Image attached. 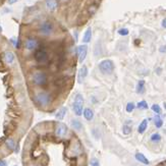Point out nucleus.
Segmentation results:
<instances>
[{"label":"nucleus","instance_id":"obj_23","mask_svg":"<svg viewBox=\"0 0 166 166\" xmlns=\"http://www.w3.org/2000/svg\"><path fill=\"white\" fill-rule=\"evenodd\" d=\"M150 140H151V142H153V143H158L160 142V140H161V136H160L159 134H153L151 136L150 138Z\"/></svg>","mask_w":166,"mask_h":166},{"label":"nucleus","instance_id":"obj_31","mask_svg":"<svg viewBox=\"0 0 166 166\" xmlns=\"http://www.w3.org/2000/svg\"><path fill=\"white\" fill-rule=\"evenodd\" d=\"M0 166H7V162L5 160H0Z\"/></svg>","mask_w":166,"mask_h":166},{"label":"nucleus","instance_id":"obj_28","mask_svg":"<svg viewBox=\"0 0 166 166\" xmlns=\"http://www.w3.org/2000/svg\"><path fill=\"white\" fill-rule=\"evenodd\" d=\"M90 164H91L92 166H100L99 161H98L97 159H92L91 162H90Z\"/></svg>","mask_w":166,"mask_h":166},{"label":"nucleus","instance_id":"obj_18","mask_svg":"<svg viewBox=\"0 0 166 166\" xmlns=\"http://www.w3.org/2000/svg\"><path fill=\"white\" fill-rule=\"evenodd\" d=\"M71 126H72V128L75 129V131H81V128H83V125H81V122L78 119H72Z\"/></svg>","mask_w":166,"mask_h":166},{"label":"nucleus","instance_id":"obj_34","mask_svg":"<svg viewBox=\"0 0 166 166\" xmlns=\"http://www.w3.org/2000/svg\"><path fill=\"white\" fill-rule=\"evenodd\" d=\"M59 1H61V2H67L68 0H59Z\"/></svg>","mask_w":166,"mask_h":166},{"label":"nucleus","instance_id":"obj_8","mask_svg":"<svg viewBox=\"0 0 166 166\" xmlns=\"http://www.w3.org/2000/svg\"><path fill=\"white\" fill-rule=\"evenodd\" d=\"M88 72H89L88 66H86V65H83L80 69H78V75H77V80H78V84L84 83V81L86 80L87 75H88Z\"/></svg>","mask_w":166,"mask_h":166},{"label":"nucleus","instance_id":"obj_35","mask_svg":"<svg viewBox=\"0 0 166 166\" xmlns=\"http://www.w3.org/2000/svg\"><path fill=\"white\" fill-rule=\"evenodd\" d=\"M164 106H165V109H166V103H164Z\"/></svg>","mask_w":166,"mask_h":166},{"label":"nucleus","instance_id":"obj_32","mask_svg":"<svg viewBox=\"0 0 166 166\" xmlns=\"http://www.w3.org/2000/svg\"><path fill=\"white\" fill-rule=\"evenodd\" d=\"M16 1H18V0H8V3H9V4H13V3H15Z\"/></svg>","mask_w":166,"mask_h":166},{"label":"nucleus","instance_id":"obj_36","mask_svg":"<svg viewBox=\"0 0 166 166\" xmlns=\"http://www.w3.org/2000/svg\"><path fill=\"white\" fill-rule=\"evenodd\" d=\"M165 166H166V163H165Z\"/></svg>","mask_w":166,"mask_h":166},{"label":"nucleus","instance_id":"obj_17","mask_svg":"<svg viewBox=\"0 0 166 166\" xmlns=\"http://www.w3.org/2000/svg\"><path fill=\"white\" fill-rule=\"evenodd\" d=\"M147 128H148V119H144L140 123L139 128H138V131H139V134H144Z\"/></svg>","mask_w":166,"mask_h":166},{"label":"nucleus","instance_id":"obj_25","mask_svg":"<svg viewBox=\"0 0 166 166\" xmlns=\"http://www.w3.org/2000/svg\"><path fill=\"white\" fill-rule=\"evenodd\" d=\"M151 109L153 110L154 112H155L156 114H161V112H162V109L161 107L158 105V104H154V105H152V107Z\"/></svg>","mask_w":166,"mask_h":166},{"label":"nucleus","instance_id":"obj_9","mask_svg":"<svg viewBox=\"0 0 166 166\" xmlns=\"http://www.w3.org/2000/svg\"><path fill=\"white\" fill-rule=\"evenodd\" d=\"M46 8L51 12H54L59 7V0H45Z\"/></svg>","mask_w":166,"mask_h":166},{"label":"nucleus","instance_id":"obj_13","mask_svg":"<svg viewBox=\"0 0 166 166\" xmlns=\"http://www.w3.org/2000/svg\"><path fill=\"white\" fill-rule=\"evenodd\" d=\"M66 112H67V108H66V107H62V108H60L57 112H56V114H55V118H56V119H58V120H62L63 118L65 117Z\"/></svg>","mask_w":166,"mask_h":166},{"label":"nucleus","instance_id":"obj_20","mask_svg":"<svg viewBox=\"0 0 166 166\" xmlns=\"http://www.w3.org/2000/svg\"><path fill=\"white\" fill-rule=\"evenodd\" d=\"M154 123H155V126L157 128H162V125H163V120L160 118L159 116V114L158 115H156V117L154 118Z\"/></svg>","mask_w":166,"mask_h":166},{"label":"nucleus","instance_id":"obj_12","mask_svg":"<svg viewBox=\"0 0 166 166\" xmlns=\"http://www.w3.org/2000/svg\"><path fill=\"white\" fill-rule=\"evenodd\" d=\"M92 34H93V31L91 28H88L86 30V32L84 33V36H83V42L84 44H88L91 42L92 40Z\"/></svg>","mask_w":166,"mask_h":166},{"label":"nucleus","instance_id":"obj_26","mask_svg":"<svg viewBox=\"0 0 166 166\" xmlns=\"http://www.w3.org/2000/svg\"><path fill=\"white\" fill-rule=\"evenodd\" d=\"M117 33L119 34L120 36H128V33H129V31H128V29H125V28H121V29L118 30Z\"/></svg>","mask_w":166,"mask_h":166},{"label":"nucleus","instance_id":"obj_15","mask_svg":"<svg viewBox=\"0 0 166 166\" xmlns=\"http://www.w3.org/2000/svg\"><path fill=\"white\" fill-rule=\"evenodd\" d=\"M83 115H84V117H85V119L90 121V120H92L93 117H94V112H93L91 108H85L84 109Z\"/></svg>","mask_w":166,"mask_h":166},{"label":"nucleus","instance_id":"obj_4","mask_svg":"<svg viewBox=\"0 0 166 166\" xmlns=\"http://www.w3.org/2000/svg\"><path fill=\"white\" fill-rule=\"evenodd\" d=\"M72 110H74L75 114L77 116H81L83 115L84 112V97L81 94H77L75 97V101L72 103Z\"/></svg>","mask_w":166,"mask_h":166},{"label":"nucleus","instance_id":"obj_24","mask_svg":"<svg viewBox=\"0 0 166 166\" xmlns=\"http://www.w3.org/2000/svg\"><path fill=\"white\" fill-rule=\"evenodd\" d=\"M88 54V48H86L83 52L81 53V55L78 56V62H84V60L86 59V56Z\"/></svg>","mask_w":166,"mask_h":166},{"label":"nucleus","instance_id":"obj_1","mask_svg":"<svg viewBox=\"0 0 166 166\" xmlns=\"http://www.w3.org/2000/svg\"><path fill=\"white\" fill-rule=\"evenodd\" d=\"M34 102L40 107H47L52 102V97L48 92L40 91L37 92L34 96Z\"/></svg>","mask_w":166,"mask_h":166},{"label":"nucleus","instance_id":"obj_22","mask_svg":"<svg viewBox=\"0 0 166 166\" xmlns=\"http://www.w3.org/2000/svg\"><path fill=\"white\" fill-rule=\"evenodd\" d=\"M134 108H136V105H134V103H133V102H128L125 106V110H126V112H128V113L133 112Z\"/></svg>","mask_w":166,"mask_h":166},{"label":"nucleus","instance_id":"obj_6","mask_svg":"<svg viewBox=\"0 0 166 166\" xmlns=\"http://www.w3.org/2000/svg\"><path fill=\"white\" fill-rule=\"evenodd\" d=\"M34 59H35L38 63L44 64L48 61L49 53L46 49L40 48V47H39V48L37 50H35V52H34Z\"/></svg>","mask_w":166,"mask_h":166},{"label":"nucleus","instance_id":"obj_19","mask_svg":"<svg viewBox=\"0 0 166 166\" xmlns=\"http://www.w3.org/2000/svg\"><path fill=\"white\" fill-rule=\"evenodd\" d=\"M5 145H6L7 149H9V150H15V142L13 139H7L6 142H5Z\"/></svg>","mask_w":166,"mask_h":166},{"label":"nucleus","instance_id":"obj_29","mask_svg":"<svg viewBox=\"0 0 166 166\" xmlns=\"http://www.w3.org/2000/svg\"><path fill=\"white\" fill-rule=\"evenodd\" d=\"M159 51L161 52V53H166V46H165V45H162V46H160Z\"/></svg>","mask_w":166,"mask_h":166},{"label":"nucleus","instance_id":"obj_30","mask_svg":"<svg viewBox=\"0 0 166 166\" xmlns=\"http://www.w3.org/2000/svg\"><path fill=\"white\" fill-rule=\"evenodd\" d=\"M161 26H162V28H164V29H166V18L162 19V22H161Z\"/></svg>","mask_w":166,"mask_h":166},{"label":"nucleus","instance_id":"obj_2","mask_svg":"<svg viewBox=\"0 0 166 166\" xmlns=\"http://www.w3.org/2000/svg\"><path fill=\"white\" fill-rule=\"evenodd\" d=\"M32 81L35 86L37 87H44L48 83V75L46 72L42 71V70H36L32 75Z\"/></svg>","mask_w":166,"mask_h":166},{"label":"nucleus","instance_id":"obj_33","mask_svg":"<svg viewBox=\"0 0 166 166\" xmlns=\"http://www.w3.org/2000/svg\"><path fill=\"white\" fill-rule=\"evenodd\" d=\"M156 72H157V74H160V72H161V68H159V69L157 68L156 69Z\"/></svg>","mask_w":166,"mask_h":166},{"label":"nucleus","instance_id":"obj_16","mask_svg":"<svg viewBox=\"0 0 166 166\" xmlns=\"http://www.w3.org/2000/svg\"><path fill=\"white\" fill-rule=\"evenodd\" d=\"M136 159L139 162L143 163V164H145V165H149V164H150L149 160L146 158V156L144 155V154H142V153H137L136 154Z\"/></svg>","mask_w":166,"mask_h":166},{"label":"nucleus","instance_id":"obj_21","mask_svg":"<svg viewBox=\"0 0 166 166\" xmlns=\"http://www.w3.org/2000/svg\"><path fill=\"white\" fill-rule=\"evenodd\" d=\"M137 107L139 108V109H143V110H146V109H148V103L146 102L145 100H142V101H140L139 103L137 104Z\"/></svg>","mask_w":166,"mask_h":166},{"label":"nucleus","instance_id":"obj_14","mask_svg":"<svg viewBox=\"0 0 166 166\" xmlns=\"http://www.w3.org/2000/svg\"><path fill=\"white\" fill-rule=\"evenodd\" d=\"M145 81L144 80H141L138 81L137 87H136V91L138 94H144L145 93Z\"/></svg>","mask_w":166,"mask_h":166},{"label":"nucleus","instance_id":"obj_10","mask_svg":"<svg viewBox=\"0 0 166 166\" xmlns=\"http://www.w3.org/2000/svg\"><path fill=\"white\" fill-rule=\"evenodd\" d=\"M67 134V126L66 125H64V123L60 122L58 123L57 126H56L55 128V134L59 138H62L64 137L65 134Z\"/></svg>","mask_w":166,"mask_h":166},{"label":"nucleus","instance_id":"obj_3","mask_svg":"<svg viewBox=\"0 0 166 166\" xmlns=\"http://www.w3.org/2000/svg\"><path fill=\"white\" fill-rule=\"evenodd\" d=\"M55 27L51 22L49 21H45L43 22H41L38 27V33L40 34L43 37H49L54 33Z\"/></svg>","mask_w":166,"mask_h":166},{"label":"nucleus","instance_id":"obj_27","mask_svg":"<svg viewBox=\"0 0 166 166\" xmlns=\"http://www.w3.org/2000/svg\"><path fill=\"white\" fill-rule=\"evenodd\" d=\"M122 131H123V134H129L131 133V128L129 125H123Z\"/></svg>","mask_w":166,"mask_h":166},{"label":"nucleus","instance_id":"obj_7","mask_svg":"<svg viewBox=\"0 0 166 166\" xmlns=\"http://www.w3.org/2000/svg\"><path fill=\"white\" fill-rule=\"evenodd\" d=\"M40 46V42H39L38 39L34 38V37H30L28 38L26 41H25V48L28 51H35L37 50Z\"/></svg>","mask_w":166,"mask_h":166},{"label":"nucleus","instance_id":"obj_5","mask_svg":"<svg viewBox=\"0 0 166 166\" xmlns=\"http://www.w3.org/2000/svg\"><path fill=\"white\" fill-rule=\"evenodd\" d=\"M98 67H99V70L103 75H111L112 72L114 71L115 65L113 61L110 60V59H104V60H102L99 63Z\"/></svg>","mask_w":166,"mask_h":166},{"label":"nucleus","instance_id":"obj_11","mask_svg":"<svg viewBox=\"0 0 166 166\" xmlns=\"http://www.w3.org/2000/svg\"><path fill=\"white\" fill-rule=\"evenodd\" d=\"M3 60L4 62L8 64V65H11L15 60V56L11 51H5L3 54Z\"/></svg>","mask_w":166,"mask_h":166}]
</instances>
